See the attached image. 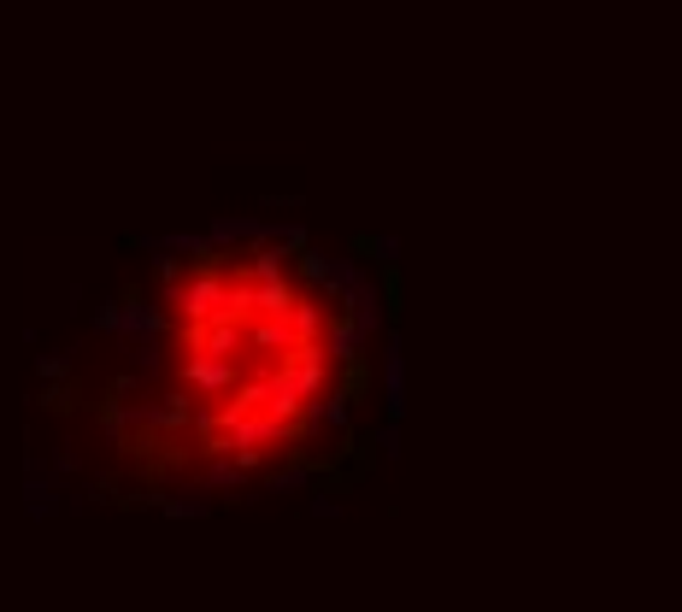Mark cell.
<instances>
[{
	"label": "cell",
	"mask_w": 682,
	"mask_h": 612,
	"mask_svg": "<svg viewBox=\"0 0 682 612\" xmlns=\"http://www.w3.org/2000/svg\"><path fill=\"white\" fill-rule=\"evenodd\" d=\"M154 295L118 300L100 330L130 372L100 431L177 495L288 477L347 442L370 383V289L306 230L218 224L154 248Z\"/></svg>",
	"instance_id": "1"
}]
</instances>
